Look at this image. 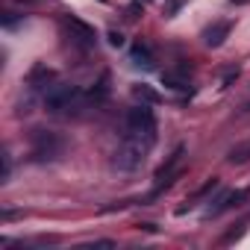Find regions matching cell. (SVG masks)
Segmentation results:
<instances>
[{"mask_svg":"<svg viewBox=\"0 0 250 250\" xmlns=\"http://www.w3.org/2000/svg\"><path fill=\"white\" fill-rule=\"evenodd\" d=\"M42 103H44V109L50 112V115H77L83 106H88V97L77 88V85H71V83H50V88L42 94Z\"/></svg>","mask_w":250,"mask_h":250,"instance_id":"1","label":"cell"},{"mask_svg":"<svg viewBox=\"0 0 250 250\" xmlns=\"http://www.w3.org/2000/svg\"><path fill=\"white\" fill-rule=\"evenodd\" d=\"M150 147H153V145H147V142H142V139H136V136H127V133H124L121 145H118L115 153H112V168H115V171H124V174L139 171V168L145 165Z\"/></svg>","mask_w":250,"mask_h":250,"instance_id":"2","label":"cell"},{"mask_svg":"<svg viewBox=\"0 0 250 250\" xmlns=\"http://www.w3.org/2000/svg\"><path fill=\"white\" fill-rule=\"evenodd\" d=\"M124 130H127V136H136L147 145H156V115L150 109V103H139L127 112V118H124Z\"/></svg>","mask_w":250,"mask_h":250,"instance_id":"3","label":"cell"},{"mask_svg":"<svg viewBox=\"0 0 250 250\" xmlns=\"http://www.w3.org/2000/svg\"><path fill=\"white\" fill-rule=\"evenodd\" d=\"M65 153V139L53 130H33L30 136V159L33 162H56Z\"/></svg>","mask_w":250,"mask_h":250,"instance_id":"4","label":"cell"},{"mask_svg":"<svg viewBox=\"0 0 250 250\" xmlns=\"http://www.w3.org/2000/svg\"><path fill=\"white\" fill-rule=\"evenodd\" d=\"M183 156H186V147L180 145V147H174V153L159 165V171H156V177H153V191L145 197V200H153V197H159L165 188H171L174 186V180L180 177V171H183Z\"/></svg>","mask_w":250,"mask_h":250,"instance_id":"5","label":"cell"},{"mask_svg":"<svg viewBox=\"0 0 250 250\" xmlns=\"http://www.w3.org/2000/svg\"><path fill=\"white\" fill-rule=\"evenodd\" d=\"M59 24H62L65 36H68V42H71L77 50H94V44H97V33H94V27H88L85 21L71 18V15H65Z\"/></svg>","mask_w":250,"mask_h":250,"instance_id":"6","label":"cell"},{"mask_svg":"<svg viewBox=\"0 0 250 250\" xmlns=\"http://www.w3.org/2000/svg\"><path fill=\"white\" fill-rule=\"evenodd\" d=\"M50 83H56V74L44 65V62H36L27 74V91H36V94H44L50 88Z\"/></svg>","mask_w":250,"mask_h":250,"instance_id":"7","label":"cell"},{"mask_svg":"<svg viewBox=\"0 0 250 250\" xmlns=\"http://www.w3.org/2000/svg\"><path fill=\"white\" fill-rule=\"evenodd\" d=\"M229 33H232V21H215L203 30V44L206 47H221Z\"/></svg>","mask_w":250,"mask_h":250,"instance_id":"8","label":"cell"},{"mask_svg":"<svg viewBox=\"0 0 250 250\" xmlns=\"http://www.w3.org/2000/svg\"><path fill=\"white\" fill-rule=\"evenodd\" d=\"M244 200H247V191H244V188H238V191H227L224 197H218V200H215V206H209L206 218H218V215H224L227 209H232V206H241Z\"/></svg>","mask_w":250,"mask_h":250,"instance_id":"9","label":"cell"},{"mask_svg":"<svg viewBox=\"0 0 250 250\" xmlns=\"http://www.w3.org/2000/svg\"><path fill=\"white\" fill-rule=\"evenodd\" d=\"M153 50H150V44L147 42H136L133 47H130V65L133 68H142V71H150L153 68Z\"/></svg>","mask_w":250,"mask_h":250,"instance_id":"10","label":"cell"},{"mask_svg":"<svg viewBox=\"0 0 250 250\" xmlns=\"http://www.w3.org/2000/svg\"><path fill=\"white\" fill-rule=\"evenodd\" d=\"M162 85L165 88H174V91H188L191 83H188V74L180 68V71H165L162 74Z\"/></svg>","mask_w":250,"mask_h":250,"instance_id":"11","label":"cell"},{"mask_svg":"<svg viewBox=\"0 0 250 250\" xmlns=\"http://www.w3.org/2000/svg\"><path fill=\"white\" fill-rule=\"evenodd\" d=\"M215 188H218V180H215V177H212V180H206V183H203V186H200V188L188 197V200H186V206H180V209H177V215H186L188 209H194V206H197V203H200L209 191H215Z\"/></svg>","mask_w":250,"mask_h":250,"instance_id":"12","label":"cell"},{"mask_svg":"<svg viewBox=\"0 0 250 250\" xmlns=\"http://www.w3.org/2000/svg\"><path fill=\"white\" fill-rule=\"evenodd\" d=\"M85 97H88V103H94V106H97V103H103V100L109 97V77L103 74V77L97 80V85H94V88H91Z\"/></svg>","mask_w":250,"mask_h":250,"instance_id":"13","label":"cell"},{"mask_svg":"<svg viewBox=\"0 0 250 250\" xmlns=\"http://www.w3.org/2000/svg\"><path fill=\"white\" fill-rule=\"evenodd\" d=\"M247 159H250V142L235 145V147L229 150V156H227V162H232V165H244Z\"/></svg>","mask_w":250,"mask_h":250,"instance_id":"14","label":"cell"},{"mask_svg":"<svg viewBox=\"0 0 250 250\" xmlns=\"http://www.w3.org/2000/svg\"><path fill=\"white\" fill-rule=\"evenodd\" d=\"M133 94H136L139 100H145V103H156V100H159V94H156L153 88H147V85H133Z\"/></svg>","mask_w":250,"mask_h":250,"instance_id":"15","label":"cell"},{"mask_svg":"<svg viewBox=\"0 0 250 250\" xmlns=\"http://www.w3.org/2000/svg\"><path fill=\"white\" fill-rule=\"evenodd\" d=\"M186 3V0H168V3L162 6V12H165V18H174L177 12H180V6Z\"/></svg>","mask_w":250,"mask_h":250,"instance_id":"16","label":"cell"},{"mask_svg":"<svg viewBox=\"0 0 250 250\" xmlns=\"http://www.w3.org/2000/svg\"><path fill=\"white\" fill-rule=\"evenodd\" d=\"M21 21H24V15H15V12H6V15H3V27H6V30H15Z\"/></svg>","mask_w":250,"mask_h":250,"instance_id":"17","label":"cell"},{"mask_svg":"<svg viewBox=\"0 0 250 250\" xmlns=\"http://www.w3.org/2000/svg\"><path fill=\"white\" fill-rule=\"evenodd\" d=\"M9 174H12V156H9V150L3 153V180L0 183H9Z\"/></svg>","mask_w":250,"mask_h":250,"instance_id":"18","label":"cell"},{"mask_svg":"<svg viewBox=\"0 0 250 250\" xmlns=\"http://www.w3.org/2000/svg\"><path fill=\"white\" fill-rule=\"evenodd\" d=\"M109 44H112V47H124V36L112 30V33H109Z\"/></svg>","mask_w":250,"mask_h":250,"instance_id":"19","label":"cell"}]
</instances>
